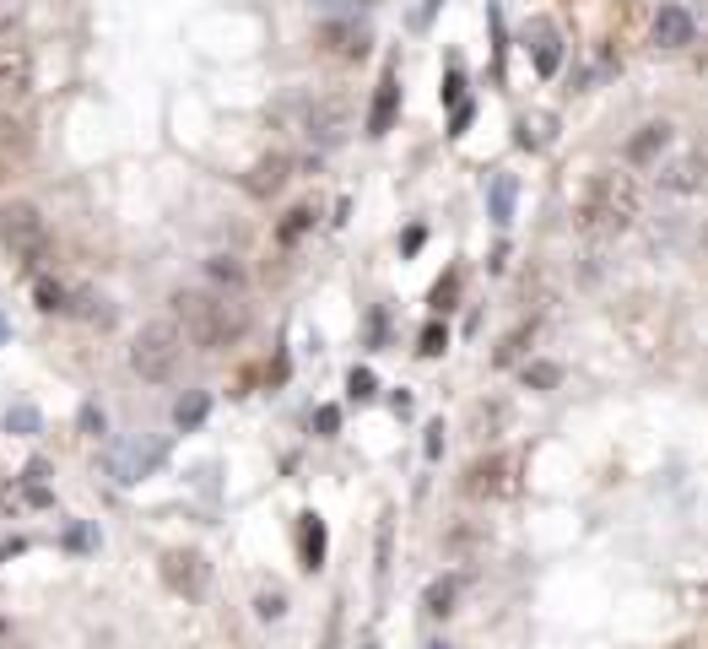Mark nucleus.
I'll list each match as a JSON object with an SVG mask.
<instances>
[{"label":"nucleus","instance_id":"obj_24","mask_svg":"<svg viewBox=\"0 0 708 649\" xmlns=\"http://www.w3.org/2000/svg\"><path fill=\"white\" fill-rule=\"evenodd\" d=\"M309 228H314V206H292L282 217V228H276V244H298Z\"/></svg>","mask_w":708,"mask_h":649},{"label":"nucleus","instance_id":"obj_40","mask_svg":"<svg viewBox=\"0 0 708 649\" xmlns=\"http://www.w3.org/2000/svg\"><path fill=\"white\" fill-rule=\"evenodd\" d=\"M422 238H427L422 228H411V233H406V244H400V249H406V255H417V249H422Z\"/></svg>","mask_w":708,"mask_h":649},{"label":"nucleus","instance_id":"obj_33","mask_svg":"<svg viewBox=\"0 0 708 649\" xmlns=\"http://www.w3.org/2000/svg\"><path fill=\"white\" fill-rule=\"evenodd\" d=\"M103 428H109V422H103L98 406H82V433H87V439H103Z\"/></svg>","mask_w":708,"mask_h":649},{"label":"nucleus","instance_id":"obj_32","mask_svg":"<svg viewBox=\"0 0 708 649\" xmlns=\"http://www.w3.org/2000/svg\"><path fill=\"white\" fill-rule=\"evenodd\" d=\"M314 428H319V439H336L341 412H336V406H319V412H314Z\"/></svg>","mask_w":708,"mask_h":649},{"label":"nucleus","instance_id":"obj_1","mask_svg":"<svg viewBox=\"0 0 708 649\" xmlns=\"http://www.w3.org/2000/svg\"><path fill=\"white\" fill-rule=\"evenodd\" d=\"M168 303H173V320L184 325V336H190L200 352H222V347H233V341L249 330V309L238 298H227V293L179 287Z\"/></svg>","mask_w":708,"mask_h":649},{"label":"nucleus","instance_id":"obj_28","mask_svg":"<svg viewBox=\"0 0 708 649\" xmlns=\"http://www.w3.org/2000/svg\"><path fill=\"white\" fill-rule=\"evenodd\" d=\"M346 390H352V401H373V390H379V379H373L368 368H352V374H346Z\"/></svg>","mask_w":708,"mask_h":649},{"label":"nucleus","instance_id":"obj_18","mask_svg":"<svg viewBox=\"0 0 708 649\" xmlns=\"http://www.w3.org/2000/svg\"><path fill=\"white\" fill-rule=\"evenodd\" d=\"M206 412H211V395H206V390H190L179 406H173V428L190 433V428H200V422H206Z\"/></svg>","mask_w":708,"mask_h":649},{"label":"nucleus","instance_id":"obj_44","mask_svg":"<svg viewBox=\"0 0 708 649\" xmlns=\"http://www.w3.org/2000/svg\"><path fill=\"white\" fill-rule=\"evenodd\" d=\"M0 644H6V622H0Z\"/></svg>","mask_w":708,"mask_h":649},{"label":"nucleus","instance_id":"obj_19","mask_svg":"<svg viewBox=\"0 0 708 649\" xmlns=\"http://www.w3.org/2000/svg\"><path fill=\"white\" fill-rule=\"evenodd\" d=\"M557 65H563V38H557V28H536V71L557 76Z\"/></svg>","mask_w":708,"mask_h":649},{"label":"nucleus","instance_id":"obj_3","mask_svg":"<svg viewBox=\"0 0 708 649\" xmlns=\"http://www.w3.org/2000/svg\"><path fill=\"white\" fill-rule=\"evenodd\" d=\"M0 244L11 249V260L22 271H38L49 260V249H55V238H49V222L33 201H11L0 206Z\"/></svg>","mask_w":708,"mask_h":649},{"label":"nucleus","instance_id":"obj_42","mask_svg":"<svg viewBox=\"0 0 708 649\" xmlns=\"http://www.w3.org/2000/svg\"><path fill=\"white\" fill-rule=\"evenodd\" d=\"M6 336H11V330H6V320H0V347H6Z\"/></svg>","mask_w":708,"mask_h":649},{"label":"nucleus","instance_id":"obj_29","mask_svg":"<svg viewBox=\"0 0 708 649\" xmlns=\"http://www.w3.org/2000/svg\"><path fill=\"white\" fill-rule=\"evenodd\" d=\"M525 341H530V330H514V336H509V341H503V347H498V357H492V363H498V368L519 363V357H525Z\"/></svg>","mask_w":708,"mask_h":649},{"label":"nucleus","instance_id":"obj_2","mask_svg":"<svg viewBox=\"0 0 708 649\" xmlns=\"http://www.w3.org/2000/svg\"><path fill=\"white\" fill-rule=\"evenodd\" d=\"M633 222H638V184L627 174H617V168L595 174L590 184H584L579 206H573V228H579L584 238H595V244L622 238Z\"/></svg>","mask_w":708,"mask_h":649},{"label":"nucleus","instance_id":"obj_46","mask_svg":"<svg viewBox=\"0 0 708 649\" xmlns=\"http://www.w3.org/2000/svg\"><path fill=\"white\" fill-rule=\"evenodd\" d=\"M676 649H698V644H676Z\"/></svg>","mask_w":708,"mask_h":649},{"label":"nucleus","instance_id":"obj_37","mask_svg":"<svg viewBox=\"0 0 708 649\" xmlns=\"http://www.w3.org/2000/svg\"><path fill=\"white\" fill-rule=\"evenodd\" d=\"M444 455V428H427V460Z\"/></svg>","mask_w":708,"mask_h":649},{"label":"nucleus","instance_id":"obj_17","mask_svg":"<svg viewBox=\"0 0 708 649\" xmlns=\"http://www.w3.org/2000/svg\"><path fill=\"white\" fill-rule=\"evenodd\" d=\"M303 568L309 574L325 568V520L319 514H303Z\"/></svg>","mask_w":708,"mask_h":649},{"label":"nucleus","instance_id":"obj_6","mask_svg":"<svg viewBox=\"0 0 708 649\" xmlns=\"http://www.w3.org/2000/svg\"><path fill=\"white\" fill-rule=\"evenodd\" d=\"M368 44H373V33L357 17H325L314 28V49H319V55H330V60H363Z\"/></svg>","mask_w":708,"mask_h":649},{"label":"nucleus","instance_id":"obj_8","mask_svg":"<svg viewBox=\"0 0 708 649\" xmlns=\"http://www.w3.org/2000/svg\"><path fill=\"white\" fill-rule=\"evenodd\" d=\"M163 585L173 590V595H184V601H200L206 595V585H211V563L200 558V552H168L163 558Z\"/></svg>","mask_w":708,"mask_h":649},{"label":"nucleus","instance_id":"obj_45","mask_svg":"<svg viewBox=\"0 0 708 649\" xmlns=\"http://www.w3.org/2000/svg\"><path fill=\"white\" fill-rule=\"evenodd\" d=\"M427 649H449V644H427Z\"/></svg>","mask_w":708,"mask_h":649},{"label":"nucleus","instance_id":"obj_21","mask_svg":"<svg viewBox=\"0 0 708 649\" xmlns=\"http://www.w3.org/2000/svg\"><path fill=\"white\" fill-rule=\"evenodd\" d=\"M454 595H460V585H454V579H433V585H427V595H422V612H427V617H449V612H454Z\"/></svg>","mask_w":708,"mask_h":649},{"label":"nucleus","instance_id":"obj_41","mask_svg":"<svg viewBox=\"0 0 708 649\" xmlns=\"http://www.w3.org/2000/svg\"><path fill=\"white\" fill-rule=\"evenodd\" d=\"M692 157H698V163H703V174H708V136L698 141V147H692Z\"/></svg>","mask_w":708,"mask_h":649},{"label":"nucleus","instance_id":"obj_43","mask_svg":"<svg viewBox=\"0 0 708 649\" xmlns=\"http://www.w3.org/2000/svg\"><path fill=\"white\" fill-rule=\"evenodd\" d=\"M703 249H708V222H703Z\"/></svg>","mask_w":708,"mask_h":649},{"label":"nucleus","instance_id":"obj_14","mask_svg":"<svg viewBox=\"0 0 708 649\" xmlns=\"http://www.w3.org/2000/svg\"><path fill=\"white\" fill-rule=\"evenodd\" d=\"M292 179V157H282V152H271V157H260L255 168H249V195H276L282 184Z\"/></svg>","mask_w":708,"mask_h":649},{"label":"nucleus","instance_id":"obj_25","mask_svg":"<svg viewBox=\"0 0 708 649\" xmlns=\"http://www.w3.org/2000/svg\"><path fill=\"white\" fill-rule=\"evenodd\" d=\"M65 314H82V320H98V325H109V320H114V309H103V298H98V293H76Z\"/></svg>","mask_w":708,"mask_h":649},{"label":"nucleus","instance_id":"obj_13","mask_svg":"<svg viewBox=\"0 0 708 649\" xmlns=\"http://www.w3.org/2000/svg\"><path fill=\"white\" fill-rule=\"evenodd\" d=\"M660 184H665L671 195H698V190H708V174H703V163H698L692 152H681L676 163L660 168Z\"/></svg>","mask_w":708,"mask_h":649},{"label":"nucleus","instance_id":"obj_31","mask_svg":"<svg viewBox=\"0 0 708 649\" xmlns=\"http://www.w3.org/2000/svg\"><path fill=\"white\" fill-rule=\"evenodd\" d=\"M28 125H17V119H0V147H11V152H28V136H22Z\"/></svg>","mask_w":708,"mask_h":649},{"label":"nucleus","instance_id":"obj_27","mask_svg":"<svg viewBox=\"0 0 708 649\" xmlns=\"http://www.w3.org/2000/svg\"><path fill=\"white\" fill-rule=\"evenodd\" d=\"M444 347H449V330H444V325L433 320V325H427L422 336H417V352H422V357H438Z\"/></svg>","mask_w":708,"mask_h":649},{"label":"nucleus","instance_id":"obj_30","mask_svg":"<svg viewBox=\"0 0 708 649\" xmlns=\"http://www.w3.org/2000/svg\"><path fill=\"white\" fill-rule=\"evenodd\" d=\"M6 433H38V412H33V406H11V412H6Z\"/></svg>","mask_w":708,"mask_h":649},{"label":"nucleus","instance_id":"obj_35","mask_svg":"<svg viewBox=\"0 0 708 649\" xmlns=\"http://www.w3.org/2000/svg\"><path fill=\"white\" fill-rule=\"evenodd\" d=\"M454 287H460V276H449V282H438V287H433V309H449Z\"/></svg>","mask_w":708,"mask_h":649},{"label":"nucleus","instance_id":"obj_5","mask_svg":"<svg viewBox=\"0 0 708 649\" xmlns=\"http://www.w3.org/2000/svg\"><path fill=\"white\" fill-rule=\"evenodd\" d=\"M352 98L341 92H319V98H303L298 103V130L314 141V147H341L352 136Z\"/></svg>","mask_w":708,"mask_h":649},{"label":"nucleus","instance_id":"obj_38","mask_svg":"<svg viewBox=\"0 0 708 649\" xmlns=\"http://www.w3.org/2000/svg\"><path fill=\"white\" fill-rule=\"evenodd\" d=\"M319 11H346V6H373V0H314Z\"/></svg>","mask_w":708,"mask_h":649},{"label":"nucleus","instance_id":"obj_10","mask_svg":"<svg viewBox=\"0 0 708 649\" xmlns=\"http://www.w3.org/2000/svg\"><path fill=\"white\" fill-rule=\"evenodd\" d=\"M33 87V55L22 44H0V103L28 98Z\"/></svg>","mask_w":708,"mask_h":649},{"label":"nucleus","instance_id":"obj_7","mask_svg":"<svg viewBox=\"0 0 708 649\" xmlns=\"http://www.w3.org/2000/svg\"><path fill=\"white\" fill-rule=\"evenodd\" d=\"M163 460H168V439H136V444H119L114 449V455H109V476H114V482H141V476H152L157 466H163Z\"/></svg>","mask_w":708,"mask_h":649},{"label":"nucleus","instance_id":"obj_22","mask_svg":"<svg viewBox=\"0 0 708 649\" xmlns=\"http://www.w3.org/2000/svg\"><path fill=\"white\" fill-rule=\"evenodd\" d=\"M519 379H525V390H557L563 384V363H525L519 368Z\"/></svg>","mask_w":708,"mask_h":649},{"label":"nucleus","instance_id":"obj_15","mask_svg":"<svg viewBox=\"0 0 708 649\" xmlns=\"http://www.w3.org/2000/svg\"><path fill=\"white\" fill-rule=\"evenodd\" d=\"M395 103H400L395 71H384L379 92H373V109H368V136H390V125H395Z\"/></svg>","mask_w":708,"mask_h":649},{"label":"nucleus","instance_id":"obj_34","mask_svg":"<svg viewBox=\"0 0 708 649\" xmlns=\"http://www.w3.org/2000/svg\"><path fill=\"white\" fill-rule=\"evenodd\" d=\"M92 541H98V536H92L87 525H71V531H65V547H76V552H87Z\"/></svg>","mask_w":708,"mask_h":649},{"label":"nucleus","instance_id":"obj_16","mask_svg":"<svg viewBox=\"0 0 708 649\" xmlns=\"http://www.w3.org/2000/svg\"><path fill=\"white\" fill-rule=\"evenodd\" d=\"M514 195H519V184H514V174H492L487 179V217L498 222H514Z\"/></svg>","mask_w":708,"mask_h":649},{"label":"nucleus","instance_id":"obj_26","mask_svg":"<svg viewBox=\"0 0 708 649\" xmlns=\"http://www.w3.org/2000/svg\"><path fill=\"white\" fill-rule=\"evenodd\" d=\"M255 617H260V622H282V617H287V595H282V590H260V595H255Z\"/></svg>","mask_w":708,"mask_h":649},{"label":"nucleus","instance_id":"obj_39","mask_svg":"<svg viewBox=\"0 0 708 649\" xmlns=\"http://www.w3.org/2000/svg\"><path fill=\"white\" fill-rule=\"evenodd\" d=\"M444 103H454V109H460V76H449V82H444Z\"/></svg>","mask_w":708,"mask_h":649},{"label":"nucleus","instance_id":"obj_9","mask_svg":"<svg viewBox=\"0 0 708 649\" xmlns=\"http://www.w3.org/2000/svg\"><path fill=\"white\" fill-rule=\"evenodd\" d=\"M671 141H676V130L665 125V119H649V125H638L633 136H627L622 157H627L633 168H660V157L671 152Z\"/></svg>","mask_w":708,"mask_h":649},{"label":"nucleus","instance_id":"obj_36","mask_svg":"<svg viewBox=\"0 0 708 649\" xmlns=\"http://www.w3.org/2000/svg\"><path fill=\"white\" fill-rule=\"evenodd\" d=\"M465 125H471V103H460V109H454V119H449V136H465Z\"/></svg>","mask_w":708,"mask_h":649},{"label":"nucleus","instance_id":"obj_23","mask_svg":"<svg viewBox=\"0 0 708 649\" xmlns=\"http://www.w3.org/2000/svg\"><path fill=\"white\" fill-rule=\"evenodd\" d=\"M33 303L44 314H65V309H71V293H65L60 282H49V276H38V282H33Z\"/></svg>","mask_w":708,"mask_h":649},{"label":"nucleus","instance_id":"obj_11","mask_svg":"<svg viewBox=\"0 0 708 649\" xmlns=\"http://www.w3.org/2000/svg\"><path fill=\"white\" fill-rule=\"evenodd\" d=\"M509 471H514L509 455L476 460V466L465 471V493H471V498H503V493H509Z\"/></svg>","mask_w":708,"mask_h":649},{"label":"nucleus","instance_id":"obj_4","mask_svg":"<svg viewBox=\"0 0 708 649\" xmlns=\"http://www.w3.org/2000/svg\"><path fill=\"white\" fill-rule=\"evenodd\" d=\"M179 357H184V330L173 325V320H152V325H141V336L130 341V368H136V374H141L146 384L173 379Z\"/></svg>","mask_w":708,"mask_h":649},{"label":"nucleus","instance_id":"obj_12","mask_svg":"<svg viewBox=\"0 0 708 649\" xmlns=\"http://www.w3.org/2000/svg\"><path fill=\"white\" fill-rule=\"evenodd\" d=\"M698 38V22H692L687 6H660L654 11V44L660 49H687Z\"/></svg>","mask_w":708,"mask_h":649},{"label":"nucleus","instance_id":"obj_20","mask_svg":"<svg viewBox=\"0 0 708 649\" xmlns=\"http://www.w3.org/2000/svg\"><path fill=\"white\" fill-rule=\"evenodd\" d=\"M206 276L217 287H227V293H238V287H244V260H238V255H211L206 260Z\"/></svg>","mask_w":708,"mask_h":649}]
</instances>
